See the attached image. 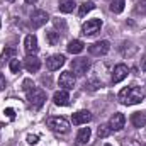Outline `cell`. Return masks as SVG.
I'll use <instances>...</instances> for the list:
<instances>
[{"label":"cell","mask_w":146,"mask_h":146,"mask_svg":"<svg viewBox=\"0 0 146 146\" xmlns=\"http://www.w3.org/2000/svg\"><path fill=\"white\" fill-rule=\"evenodd\" d=\"M146 97V90L143 87H138V85H133V87H126L119 92L117 99L121 104L124 106H134V104H139L143 102V99Z\"/></svg>","instance_id":"6da1fadb"},{"label":"cell","mask_w":146,"mask_h":146,"mask_svg":"<svg viewBox=\"0 0 146 146\" xmlns=\"http://www.w3.org/2000/svg\"><path fill=\"white\" fill-rule=\"evenodd\" d=\"M46 124L51 131H54L58 134H66L70 131V122L65 117H48Z\"/></svg>","instance_id":"3957f363"},{"label":"cell","mask_w":146,"mask_h":146,"mask_svg":"<svg viewBox=\"0 0 146 146\" xmlns=\"http://www.w3.org/2000/svg\"><path fill=\"white\" fill-rule=\"evenodd\" d=\"M73 124L75 126H82V124H87L92 121V114L88 110H78L76 114H73Z\"/></svg>","instance_id":"5bb4252c"},{"label":"cell","mask_w":146,"mask_h":146,"mask_svg":"<svg viewBox=\"0 0 146 146\" xmlns=\"http://www.w3.org/2000/svg\"><path fill=\"white\" fill-rule=\"evenodd\" d=\"M24 66H26V70L29 73H36L41 68V61L37 60L34 54H27V58L24 60Z\"/></svg>","instance_id":"4fadbf2b"},{"label":"cell","mask_w":146,"mask_h":146,"mask_svg":"<svg viewBox=\"0 0 146 146\" xmlns=\"http://www.w3.org/2000/svg\"><path fill=\"white\" fill-rule=\"evenodd\" d=\"M48 21H49V15H48V12H44V10H34V12L31 14V26H33V29L42 27Z\"/></svg>","instance_id":"52a82bcc"},{"label":"cell","mask_w":146,"mask_h":146,"mask_svg":"<svg viewBox=\"0 0 146 146\" xmlns=\"http://www.w3.org/2000/svg\"><path fill=\"white\" fill-rule=\"evenodd\" d=\"M60 85L65 90H72L75 87V75L72 72H63L60 75Z\"/></svg>","instance_id":"7c38bea8"},{"label":"cell","mask_w":146,"mask_h":146,"mask_svg":"<svg viewBox=\"0 0 146 146\" xmlns=\"http://www.w3.org/2000/svg\"><path fill=\"white\" fill-rule=\"evenodd\" d=\"M24 49H26L27 54H36L37 53L39 46H37V37L34 34L26 36V39H24Z\"/></svg>","instance_id":"8fae6325"},{"label":"cell","mask_w":146,"mask_h":146,"mask_svg":"<svg viewBox=\"0 0 146 146\" xmlns=\"http://www.w3.org/2000/svg\"><path fill=\"white\" fill-rule=\"evenodd\" d=\"M124 5H126V0H112L110 3V10L114 14H121L124 10Z\"/></svg>","instance_id":"7402d4cb"},{"label":"cell","mask_w":146,"mask_h":146,"mask_svg":"<svg viewBox=\"0 0 146 146\" xmlns=\"http://www.w3.org/2000/svg\"><path fill=\"white\" fill-rule=\"evenodd\" d=\"M7 2H14V0H7Z\"/></svg>","instance_id":"8d00e7d4"},{"label":"cell","mask_w":146,"mask_h":146,"mask_svg":"<svg viewBox=\"0 0 146 146\" xmlns=\"http://www.w3.org/2000/svg\"><path fill=\"white\" fill-rule=\"evenodd\" d=\"M109 49H110L109 41H97V42L88 46V53L92 56H104V54L109 53Z\"/></svg>","instance_id":"5b68a950"},{"label":"cell","mask_w":146,"mask_h":146,"mask_svg":"<svg viewBox=\"0 0 146 146\" xmlns=\"http://www.w3.org/2000/svg\"><path fill=\"white\" fill-rule=\"evenodd\" d=\"M26 2H27V3H36L37 0H26Z\"/></svg>","instance_id":"e575fe53"},{"label":"cell","mask_w":146,"mask_h":146,"mask_svg":"<svg viewBox=\"0 0 146 146\" xmlns=\"http://www.w3.org/2000/svg\"><path fill=\"white\" fill-rule=\"evenodd\" d=\"M54 27L65 31V29H66V24H65V21H61V19H54Z\"/></svg>","instance_id":"f1b7e54d"},{"label":"cell","mask_w":146,"mask_h":146,"mask_svg":"<svg viewBox=\"0 0 146 146\" xmlns=\"http://www.w3.org/2000/svg\"><path fill=\"white\" fill-rule=\"evenodd\" d=\"M0 27H2V21H0Z\"/></svg>","instance_id":"74e56055"},{"label":"cell","mask_w":146,"mask_h":146,"mask_svg":"<svg viewBox=\"0 0 146 146\" xmlns=\"http://www.w3.org/2000/svg\"><path fill=\"white\" fill-rule=\"evenodd\" d=\"M122 146H141V143L136 139H122Z\"/></svg>","instance_id":"83f0119b"},{"label":"cell","mask_w":146,"mask_h":146,"mask_svg":"<svg viewBox=\"0 0 146 146\" xmlns=\"http://www.w3.org/2000/svg\"><path fill=\"white\" fill-rule=\"evenodd\" d=\"M90 127H82L80 131H78V134H76V143L78 145H85V143H88L90 141Z\"/></svg>","instance_id":"e0dca14e"},{"label":"cell","mask_w":146,"mask_h":146,"mask_svg":"<svg viewBox=\"0 0 146 146\" xmlns=\"http://www.w3.org/2000/svg\"><path fill=\"white\" fill-rule=\"evenodd\" d=\"M100 87H102V83H100L99 80H90V82L85 83V90H88V92H95V90H99Z\"/></svg>","instance_id":"d4e9b609"},{"label":"cell","mask_w":146,"mask_h":146,"mask_svg":"<svg viewBox=\"0 0 146 146\" xmlns=\"http://www.w3.org/2000/svg\"><path fill=\"white\" fill-rule=\"evenodd\" d=\"M127 73H129V68H127L124 63L115 65V66H114V72H112V83H119V82H122V80L127 76Z\"/></svg>","instance_id":"9c48e42d"},{"label":"cell","mask_w":146,"mask_h":146,"mask_svg":"<svg viewBox=\"0 0 146 146\" xmlns=\"http://www.w3.org/2000/svg\"><path fill=\"white\" fill-rule=\"evenodd\" d=\"M65 65V56L63 54H53L46 60V68L49 72H54V70H60L61 66Z\"/></svg>","instance_id":"ba28073f"},{"label":"cell","mask_w":146,"mask_h":146,"mask_svg":"<svg viewBox=\"0 0 146 146\" xmlns=\"http://www.w3.org/2000/svg\"><path fill=\"white\" fill-rule=\"evenodd\" d=\"M110 133H112V129H110L109 124H100L99 129H97V136L99 138H107V136H110Z\"/></svg>","instance_id":"603a6c76"},{"label":"cell","mask_w":146,"mask_h":146,"mask_svg":"<svg viewBox=\"0 0 146 146\" xmlns=\"http://www.w3.org/2000/svg\"><path fill=\"white\" fill-rule=\"evenodd\" d=\"M100 27H102V21L100 19H90V21H87L83 26H82V34L83 36H95L99 31H100Z\"/></svg>","instance_id":"277c9868"},{"label":"cell","mask_w":146,"mask_h":146,"mask_svg":"<svg viewBox=\"0 0 146 146\" xmlns=\"http://www.w3.org/2000/svg\"><path fill=\"white\" fill-rule=\"evenodd\" d=\"M131 122L134 127H145L146 126V112H134L131 115Z\"/></svg>","instance_id":"2e32d148"},{"label":"cell","mask_w":146,"mask_h":146,"mask_svg":"<svg viewBox=\"0 0 146 146\" xmlns=\"http://www.w3.org/2000/svg\"><path fill=\"white\" fill-rule=\"evenodd\" d=\"M46 39H48V42H49L51 46H56V44L60 42V33H54V31L46 33Z\"/></svg>","instance_id":"cb8c5ba5"},{"label":"cell","mask_w":146,"mask_h":146,"mask_svg":"<svg viewBox=\"0 0 146 146\" xmlns=\"http://www.w3.org/2000/svg\"><path fill=\"white\" fill-rule=\"evenodd\" d=\"M141 68L146 72V54H145V58H143V61H141Z\"/></svg>","instance_id":"836d02e7"},{"label":"cell","mask_w":146,"mask_h":146,"mask_svg":"<svg viewBox=\"0 0 146 146\" xmlns=\"http://www.w3.org/2000/svg\"><path fill=\"white\" fill-rule=\"evenodd\" d=\"M134 14H138V15H146V0H141V2L136 3Z\"/></svg>","instance_id":"484cf974"},{"label":"cell","mask_w":146,"mask_h":146,"mask_svg":"<svg viewBox=\"0 0 146 146\" xmlns=\"http://www.w3.org/2000/svg\"><path fill=\"white\" fill-rule=\"evenodd\" d=\"M5 83H7V82H5V76L0 73V90H3V88H5Z\"/></svg>","instance_id":"d6a6232c"},{"label":"cell","mask_w":146,"mask_h":146,"mask_svg":"<svg viewBox=\"0 0 146 146\" xmlns=\"http://www.w3.org/2000/svg\"><path fill=\"white\" fill-rule=\"evenodd\" d=\"M145 146H146V145H145Z\"/></svg>","instance_id":"ab89813d"},{"label":"cell","mask_w":146,"mask_h":146,"mask_svg":"<svg viewBox=\"0 0 146 146\" xmlns=\"http://www.w3.org/2000/svg\"><path fill=\"white\" fill-rule=\"evenodd\" d=\"M2 127H3V126H2V124H0V131H2Z\"/></svg>","instance_id":"d590c367"},{"label":"cell","mask_w":146,"mask_h":146,"mask_svg":"<svg viewBox=\"0 0 146 146\" xmlns=\"http://www.w3.org/2000/svg\"><path fill=\"white\" fill-rule=\"evenodd\" d=\"M106 146H110V145H106Z\"/></svg>","instance_id":"f35d334b"},{"label":"cell","mask_w":146,"mask_h":146,"mask_svg":"<svg viewBox=\"0 0 146 146\" xmlns=\"http://www.w3.org/2000/svg\"><path fill=\"white\" fill-rule=\"evenodd\" d=\"M22 88L27 92V90H31V88H34V83H33V80H24V83H22Z\"/></svg>","instance_id":"f546056e"},{"label":"cell","mask_w":146,"mask_h":146,"mask_svg":"<svg viewBox=\"0 0 146 146\" xmlns=\"http://www.w3.org/2000/svg\"><path fill=\"white\" fill-rule=\"evenodd\" d=\"M3 114H7V117H9L10 121H14V119H15V110H14V109H5V110H3Z\"/></svg>","instance_id":"4dcf8cb0"},{"label":"cell","mask_w":146,"mask_h":146,"mask_svg":"<svg viewBox=\"0 0 146 146\" xmlns=\"http://www.w3.org/2000/svg\"><path fill=\"white\" fill-rule=\"evenodd\" d=\"M68 51L72 53V54H78V53H82L83 51V48H85V44L80 41V39H73V41H70L68 42Z\"/></svg>","instance_id":"ac0fdd59"},{"label":"cell","mask_w":146,"mask_h":146,"mask_svg":"<svg viewBox=\"0 0 146 146\" xmlns=\"http://www.w3.org/2000/svg\"><path fill=\"white\" fill-rule=\"evenodd\" d=\"M90 68V61L87 58H76L72 61V70L76 76H83Z\"/></svg>","instance_id":"8992f818"},{"label":"cell","mask_w":146,"mask_h":146,"mask_svg":"<svg viewBox=\"0 0 146 146\" xmlns=\"http://www.w3.org/2000/svg\"><path fill=\"white\" fill-rule=\"evenodd\" d=\"M124 124H126V117H124V114H121V112H115L109 121V126H110L112 131H121V129L124 127Z\"/></svg>","instance_id":"30bf717a"},{"label":"cell","mask_w":146,"mask_h":146,"mask_svg":"<svg viewBox=\"0 0 146 146\" xmlns=\"http://www.w3.org/2000/svg\"><path fill=\"white\" fill-rule=\"evenodd\" d=\"M75 0H60V10L63 12V14H70L73 12V9H75Z\"/></svg>","instance_id":"d6986e66"},{"label":"cell","mask_w":146,"mask_h":146,"mask_svg":"<svg viewBox=\"0 0 146 146\" xmlns=\"http://www.w3.org/2000/svg\"><path fill=\"white\" fill-rule=\"evenodd\" d=\"M44 102H46V92L42 88L34 87V88L27 90V104H29V107L37 110L44 106Z\"/></svg>","instance_id":"7a4b0ae2"},{"label":"cell","mask_w":146,"mask_h":146,"mask_svg":"<svg viewBox=\"0 0 146 146\" xmlns=\"http://www.w3.org/2000/svg\"><path fill=\"white\" fill-rule=\"evenodd\" d=\"M14 56H15V48H5L3 53H2V56H0V63L3 65L5 61H9V60L14 58Z\"/></svg>","instance_id":"44dd1931"},{"label":"cell","mask_w":146,"mask_h":146,"mask_svg":"<svg viewBox=\"0 0 146 146\" xmlns=\"http://www.w3.org/2000/svg\"><path fill=\"white\" fill-rule=\"evenodd\" d=\"M37 139H39L37 134H29V136H27V143H29V145H36Z\"/></svg>","instance_id":"1f68e13d"},{"label":"cell","mask_w":146,"mask_h":146,"mask_svg":"<svg viewBox=\"0 0 146 146\" xmlns=\"http://www.w3.org/2000/svg\"><path fill=\"white\" fill-rule=\"evenodd\" d=\"M95 9V5H94V2H83L82 5H80V9H78V15L80 17H83L85 14H88L90 10H94Z\"/></svg>","instance_id":"ffe728a7"},{"label":"cell","mask_w":146,"mask_h":146,"mask_svg":"<svg viewBox=\"0 0 146 146\" xmlns=\"http://www.w3.org/2000/svg\"><path fill=\"white\" fill-rule=\"evenodd\" d=\"M21 66H22V65H21V61H19V60H15V58H12V60H10V72H12V73H19V72H21Z\"/></svg>","instance_id":"4316f807"},{"label":"cell","mask_w":146,"mask_h":146,"mask_svg":"<svg viewBox=\"0 0 146 146\" xmlns=\"http://www.w3.org/2000/svg\"><path fill=\"white\" fill-rule=\"evenodd\" d=\"M53 100H54V104H56V106L66 107V106L70 104V95H68V92H66V90H58V92H54Z\"/></svg>","instance_id":"9a60e30c"}]
</instances>
